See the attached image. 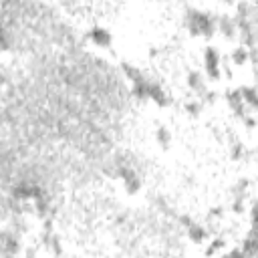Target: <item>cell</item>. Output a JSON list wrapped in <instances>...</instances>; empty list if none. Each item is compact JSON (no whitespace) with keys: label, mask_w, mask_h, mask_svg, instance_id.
Instances as JSON below:
<instances>
[{"label":"cell","mask_w":258,"mask_h":258,"mask_svg":"<svg viewBox=\"0 0 258 258\" xmlns=\"http://www.w3.org/2000/svg\"><path fill=\"white\" fill-rule=\"evenodd\" d=\"M185 26L194 36H212L216 28L212 16L200 10H189L185 14Z\"/></svg>","instance_id":"1"},{"label":"cell","mask_w":258,"mask_h":258,"mask_svg":"<svg viewBox=\"0 0 258 258\" xmlns=\"http://www.w3.org/2000/svg\"><path fill=\"white\" fill-rule=\"evenodd\" d=\"M204 69L210 81H218L222 77V58L214 46H208L204 50Z\"/></svg>","instance_id":"2"},{"label":"cell","mask_w":258,"mask_h":258,"mask_svg":"<svg viewBox=\"0 0 258 258\" xmlns=\"http://www.w3.org/2000/svg\"><path fill=\"white\" fill-rule=\"evenodd\" d=\"M145 99H151L153 103H157L161 107H165L169 103L167 93L161 89L159 83H153V81H147V85H145Z\"/></svg>","instance_id":"3"},{"label":"cell","mask_w":258,"mask_h":258,"mask_svg":"<svg viewBox=\"0 0 258 258\" xmlns=\"http://www.w3.org/2000/svg\"><path fill=\"white\" fill-rule=\"evenodd\" d=\"M89 38H91V42H93V44H97L99 48H109V46H111V42H113L111 32H109L107 28H101V26L91 28Z\"/></svg>","instance_id":"4"},{"label":"cell","mask_w":258,"mask_h":258,"mask_svg":"<svg viewBox=\"0 0 258 258\" xmlns=\"http://www.w3.org/2000/svg\"><path fill=\"white\" fill-rule=\"evenodd\" d=\"M119 175H121V179H123V183H125V187H127L129 194L139 191V187H141V179H139V175H137L131 167H121V169H119Z\"/></svg>","instance_id":"5"},{"label":"cell","mask_w":258,"mask_h":258,"mask_svg":"<svg viewBox=\"0 0 258 258\" xmlns=\"http://www.w3.org/2000/svg\"><path fill=\"white\" fill-rule=\"evenodd\" d=\"M218 28H220V32H222L226 38H232V36L238 32L236 20H234V18H230V16H222V18L218 20Z\"/></svg>","instance_id":"6"},{"label":"cell","mask_w":258,"mask_h":258,"mask_svg":"<svg viewBox=\"0 0 258 258\" xmlns=\"http://www.w3.org/2000/svg\"><path fill=\"white\" fill-rule=\"evenodd\" d=\"M187 85H189V89H191L194 93H198V95H204V93H206V81H204V77H202L198 71H191V73L187 75Z\"/></svg>","instance_id":"7"},{"label":"cell","mask_w":258,"mask_h":258,"mask_svg":"<svg viewBox=\"0 0 258 258\" xmlns=\"http://www.w3.org/2000/svg\"><path fill=\"white\" fill-rule=\"evenodd\" d=\"M238 93H240V97H242L244 105H248L250 109H254V107H256L258 99H256V89H254V87H242V89H238Z\"/></svg>","instance_id":"8"},{"label":"cell","mask_w":258,"mask_h":258,"mask_svg":"<svg viewBox=\"0 0 258 258\" xmlns=\"http://www.w3.org/2000/svg\"><path fill=\"white\" fill-rule=\"evenodd\" d=\"M228 103H230V107H232V111L236 115H244V101H242V97H240L238 91L228 93Z\"/></svg>","instance_id":"9"},{"label":"cell","mask_w":258,"mask_h":258,"mask_svg":"<svg viewBox=\"0 0 258 258\" xmlns=\"http://www.w3.org/2000/svg\"><path fill=\"white\" fill-rule=\"evenodd\" d=\"M246 58H248V50H246L244 46H240V48H234V50H232V62H234V64L242 67V64L246 62Z\"/></svg>","instance_id":"10"},{"label":"cell","mask_w":258,"mask_h":258,"mask_svg":"<svg viewBox=\"0 0 258 258\" xmlns=\"http://www.w3.org/2000/svg\"><path fill=\"white\" fill-rule=\"evenodd\" d=\"M187 228H189V238L194 242H204V238H206V230L204 228H200L198 224H189Z\"/></svg>","instance_id":"11"},{"label":"cell","mask_w":258,"mask_h":258,"mask_svg":"<svg viewBox=\"0 0 258 258\" xmlns=\"http://www.w3.org/2000/svg\"><path fill=\"white\" fill-rule=\"evenodd\" d=\"M157 141H159V145H163V147H167V145L171 143V135H169V131H167L165 127H159V129H157Z\"/></svg>","instance_id":"12"},{"label":"cell","mask_w":258,"mask_h":258,"mask_svg":"<svg viewBox=\"0 0 258 258\" xmlns=\"http://www.w3.org/2000/svg\"><path fill=\"white\" fill-rule=\"evenodd\" d=\"M185 109H187L189 113L198 115V111H200V103H196V101H194V103H187V105H185Z\"/></svg>","instance_id":"13"},{"label":"cell","mask_w":258,"mask_h":258,"mask_svg":"<svg viewBox=\"0 0 258 258\" xmlns=\"http://www.w3.org/2000/svg\"><path fill=\"white\" fill-rule=\"evenodd\" d=\"M8 46V42H6V36H4V32L0 30V48H6Z\"/></svg>","instance_id":"14"},{"label":"cell","mask_w":258,"mask_h":258,"mask_svg":"<svg viewBox=\"0 0 258 258\" xmlns=\"http://www.w3.org/2000/svg\"><path fill=\"white\" fill-rule=\"evenodd\" d=\"M222 2H234V0H222Z\"/></svg>","instance_id":"15"}]
</instances>
